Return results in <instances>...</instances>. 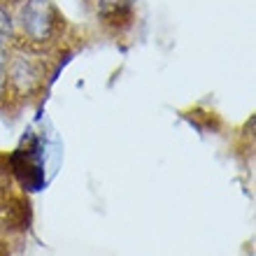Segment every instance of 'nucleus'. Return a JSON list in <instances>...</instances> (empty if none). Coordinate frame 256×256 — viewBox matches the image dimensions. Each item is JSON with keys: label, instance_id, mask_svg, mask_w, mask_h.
I'll return each mask as SVG.
<instances>
[{"label": "nucleus", "instance_id": "20e7f679", "mask_svg": "<svg viewBox=\"0 0 256 256\" xmlns=\"http://www.w3.org/2000/svg\"><path fill=\"white\" fill-rule=\"evenodd\" d=\"M0 40L7 47H12L16 40V28H14V14L10 0H0Z\"/></svg>", "mask_w": 256, "mask_h": 256}, {"label": "nucleus", "instance_id": "39448f33", "mask_svg": "<svg viewBox=\"0 0 256 256\" xmlns=\"http://www.w3.org/2000/svg\"><path fill=\"white\" fill-rule=\"evenodd\" d=\"M7 47L5 42H0V108H5V70H7Z\"/></svg>", "mask_w": 256, "mask_h": 256}, {"label": "nucleus", "instance_id": "7ed1b4c3", "mask_svg": "<svg viewBox=\"0 0 256 256\" xmlns=\"http://www.w3.org/2000/svg\"><path fill=\"white\" fill-rule=\"evenodd\" d=\"M98 30L112 40H124L138 24V0H86Z\"/></svg>", "mask_w": 256, "mask_h": 256}, {"label": "nucleus", "instance_id": "423d86ee", "mask_svg": "<svg viewBox=\"0 0 256 256\" xmlns=\"http://www.w3.org/2000/svg\"><path fill=\"white\" fill-rule=\"evenodd\" d=\"M0 42H2V40H0Z\"/></svg>", "mask_w": 256, "mask_h": 256}, {"label": "nucleus", "instance_id": "f257e3e1", "mask_svg": "<svg viewBox=\"0 0 256 256\" xmlns=\"http://www.w3.org/2000/svg\"><path fill=\"white\" fill-rule=\"evenodd\" d=\"M16 40L12 47L58 56L70 40V24L54 0H10Z\"/></svg>", "mask_w": 256, "mask_h": 256}, {"label": "nucleus", "instance_id": "f03ea898", "mask_svg": "<svg viewBox=\"0 0 256 256\" xmlns=\"http://www.w3.org/2000/svg\"><path fill=\"white\" fill-rule=\"evenodd\" d=\"M54 77V56L10 47L5 70V108H24L40 100Z\"/></svg>", "mask_w": 256, "mask_h": 256}]
</instances>
